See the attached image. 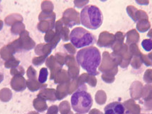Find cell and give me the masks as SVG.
Segmentation results:
<instances>
[{"label":"cell","instance_id":"obj_10","mask_svg":"<svg viewBox=\"0 0 152 114\" xmlns=\"http://www.w3.org/2000/svg\"><path fill=\"white\" fill-rule=\"evenodd\" d=\"M2 27H3V21L0 20V30L2 29Z\"/></svg>","mask_w":152,"mask_h":114},{"label":"cell","instance_id":"obj_9","mask_svg":"<svg viewBox=\"0 0 152 114\" xmlns=\"http://www.w3.org/2000/svg\"><path fill=\"white\" fill-rule=\"evenodd\" d=\"M3 79H4V76H3V74L0 73V83H1V81H3Z\"/></svg>","mask_w":152,"mask_h":114},{"label":"cell","instance_id":"obj_1","mask_svg":"<svg viewBox=\"0 0 152 114\" xmlns=\"http://www.w3.org/2000/svg\"><path fill=\"white\" fill-rule=\"evenodd\" d=\"M101 60L100 51L95 46L83 48L77 51L76 55L77 64L88 74L93 76L99 74L97 68L101 64Z\"/></svg>","mask_w":152,"mask_h":114},{"label":"cell","instance_id":"obj_8","mask_svg":"<svg viewBox=\"0 0 152 114\" xmlns=\"http://www.w3.org/2000/svg\"><path fill=\"white\" fill-rule=\"evenodd\" d=\"M142 46L146 51H151L152 50V40L151 39H144L142 42Z\"/></svg>","mask_w":152,"mask_h":114},{"label":"cell","instance_id":"obj_5","mask_svg":"<svg viewBox=\"0 0 152 114\" xmlns=\"http://www.w3.org/2000/svg\"><path fill=\"white\" fill-rule=\"evenodd\" d=\"M104 114H126L125 108L119 102L110 103L104 108Z\"/></svg>","mask_w":152,"mask_h":114},{"label":"cell","instance_id":"obj_4","mask_svg":"<svg viewBox=\"0 0 152 114\" xmlns=\"http://www.w3.org/2000/svg\"><path fill=\"white\" fill-rule=\"evenodd\" d=\"M70 40L76 49L92 46L96 42L95 36L82 27H76L72 30L70 34Z\"/></svg>","mask_w":152,"mask_h":114},{"label":"cell","instance_id":"obj_7","mask_svg":"<svg viewBox=\"0 0 152 114\" xmlns=\"http://www.w3.org/2000/svg\"><path fill=\"white\" fill-rule=\"evenodd\" d=\"M19 64V61L16 60L14 57H12L11 59H8L6 62H5L4 66L6 68H14V67L18 66V64Z\"/></svg>","mask_w":152,"mask_h":114},{"label":"cell","instance_id":"obj_6","mask_svg":"<svg viewBox=\"0 0 152 114\" xmlns=\"http://www.w3.org/2000/svg\"><path fill=\"white\" fill-rule=\"evenodd\" d=\"M47 77H48V70H47V68H41V71H40L39 81L41 84H43V83H45L46 81Z\"/></svg>","mask_w":152,"mask_h":114},{"label":"cell","instance_id":"obj_3","mask_svg":"<svg viewBox=\"0 0 152 114\" xmlns=\"http://www.w3.org/2000/svg\"><path fill=\"white\" fill-rule=\"evenodd\" d=\"M91 95L83 88H79L71 96V106L76 113L85 114L90 111L93 106Z\"/></svg>","mask_w":152,"mask_h":114},{"label":"cell","instance_id":"obj_2","mask_svg":"<svg viewBox=\"0 0 152 114\" xmlns=\"http://www.w3.org/2000/svg\"><path fill=\"white\" fill-rule=\"evenodd\" d=\"M103 16L97 7L88 5L80 12V22L87 29L95 30L102 24Z\"/></svg>","mask_w":152,"mask_h":114}]
</instances>
